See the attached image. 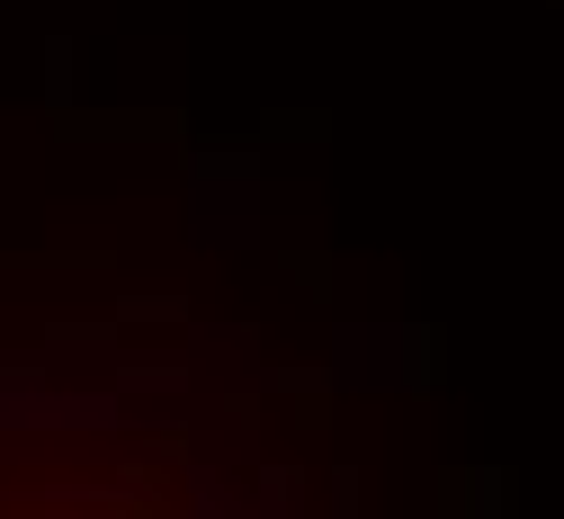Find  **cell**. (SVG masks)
<instances>
[{"label":"cell","mask_w":564,"mask_h":519,"mask_svg":"<svg viewBox=\"0 0 564 519\" xmlns=\"http://www.w3.org/2000/svg\"><path fill=\"white\" fill-rule=\"evenodd\" d=\"M0 519H99V510H0Z\"/></svg>","instance_id":"1"}]
</instances>
